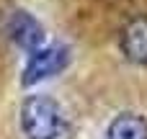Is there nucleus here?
Returning a JSON list of instances; mask_svg holds the SVG:
<instances>
[{"instance_id":"1","label":"nucleus","mask_w":147,"mask_h":139,"mask_svg":"<svg viewBox=\"0 0 147 139\" xmlns=\"http://www.w3.org/2000/svg\"><path fill=\"white\" fill-rule=\"evenodd\" d=\"M21 132L26 139H59L65 134V113L49 95H28L21 106Z\"/></svg>"},{"instance_id":"2","label":"nucleus","mask_w":147,"mask_h":139,"mask_svg":"<svg viewBox=\"0 0 147 139\" xmlns=\"http://www.w3.org/2000/svg\"><path fill=\"white\" fill-rule=\"evenodd\" d=\"M67 64H70V49L67 46L54 44V46H47V49H36V52H31V57L26 62L21 83L23 85H36L47 77L59 75Z\"/></svg>"},{"instance_id":"3","label":"nucleus","mask_w":147,"mask_h":139,"mask_svg":"<svg viewBox=\"0 0 147 139\" xmlns=\"http://www.w3.org/2000/svg\"><path fill=\"white\" fill-rule=\"evenodd\" d=\"M8 34L26 52H36L44 44V28H41V23L31 13H26V10H16L8 18Z\"/></svg>"},{"instance_id":"4","label":"nucleus","mask_w":147,"mask_h":139,"mask_svg":"<svg viewBox=\"0 0 147 139\" xmlns=\"http://www.w3.org/2000/svg\"><path fill=\"white\" fill-rule=\"evenodd\" d=\"M119 46L129 62L147 67V15H140L124 26Z\"/></svg>"},{"instance_id":"5","label":"nucleus","mask_w":147,"mask_h":139,"mask_svg":"<svg viewBox=\"0 0 147 139\" xmlns=\"http://www.w3.org/2000/svg\"><path fill=\"white\" fill-rule=\"evenodd\" d=\"M106 139H147V119L142 113H119L109 129H106Z\"/></svg>"}]
</instances>
